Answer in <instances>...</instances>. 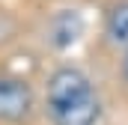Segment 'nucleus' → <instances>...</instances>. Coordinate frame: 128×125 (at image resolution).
<instances>
[{"mask_svg":"<svg viewBox=\"0 0 128 125\" xmlns=\"http://www.w3.org/2000/svg\"><path fill=\"white\" fill-rule=\"evenodd\" d=\"M45 107L54 125H96L101 116V98L92 80L74 66H63L48 78Z\"/></svg>","mask_w":128,"mask_h":125,"instance_id":"1","label":"nucleus"},{"mask_svg":"<svg viewBox=\"0 0 128 125\" xmlns=\"http://www.w3.org/2000/svg\"><path fill=\"white\" fill-rule=\"evenodd\" d=\"M80 33H84V18H80V12H78V9H63V12H57V15L51 18V24H48V42H51L54 48H68V45H74V42L80 39Z\"/></svg>","mask_w":128,"mask_h":125,"instance_id":"3","label":"nucleus"},{"mask_svg":"<svg viewBox=\"0 0 128 125\" xmlns=\"http://www.w3.org/2000/svg\"><path fill=\"white\" fill-rule=\"evenodd\" d=\"M104 36H107L110 45H116V48H128V0L116 3V6L107 12Z\"/></svg>","mask_w":128,"mask_h":125,"instance_id":"4","label":"nucleus"},{"mask_svg":"<svg viewBox=\"0 0 128 125\" xmlns=\"http://www.w3.org/2000/svg\"><path fill=\"white\" fill-rule=\"evenodd\" d=\"M119 72H122V80L128 84V48H125V57H122V66H119Z\"/></svg>","mask_w":128,"mask_h":125,"instance_id":"5","label":"nucleus"},{"mask_svg":"<svg viewBox=\"0 0 128 125\" xmlns=\"http://www.w3.org/2000/svg\"><path fill=\"white\" fill-rule=\"evenodd\" d=\"M33 107V90L24 78L0 74V122H21Z\"/></svg>","mask_w":128,"mask_h":125,"instance_id":"2","label":"nucleus"}]
</instances>
